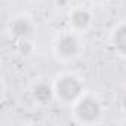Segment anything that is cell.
<instances>
[{"label": "cell", "mask_w": 126, "mask_h": 126, "mask_svg": "<svg viewBox=\"0 0 126 126\" xmlns=\"http://www.w3.org/2000/svg\"><path fill=\"white\" fill-rule=\"evenodd\" d=\"M80 113H82V116L85 114V116H96V113H98V108H96V104L94 102V101H83L82 104H80Z\"/></svg>", "instance_id": "obj_2"}, {"label": "cell", "mask_w": 126, "mask_h": 126, "mask_svg": "<svg viewBox=\"0 0 126 126\" xmlns=\"http://www.w3.org/2000/svg\"><path fill=\"white\" fill-rule=\"evenodd\" d=\"M59 47H61V50H64L65 47H68V52L71 55V53H74V49H76V40L73 37H65V39L61 40Z\"/></svg>", "instance_id": "obj_4"}, {"label": "cell", "mask_w": 126, "mask_h": 126, "mask_svg": "<svg viewBox=\"0 0 126 126\" xmlns=\"http://www.w3.org/2000/svg\"><path fill=\"white\" fill-rule=\"evenodd\" d=\"M11 28H12L14 33H15L16 36H19V37L27 36V33L30 31V25H28V22H27V21H22V19L15 21L14 25H11Z\"/></svg>", "instance_id": "obj_1"}, {"label": "cell", "mask_w": 126, "mask_h": 126, "mask_svg": "<svg viewBox=\"0 0 126 126\" xmlns=\"http://www.w3.org/2000/svg\"><path fill=\"white\" fill-rule=\"evenodd\" d=\"M88 21H89V15H88L86 12H83V11L76 12L74 16H73V22H74L77 27H83V25H86Z\"/></svg>", "instance_id": "obj_3"}, {"label": "cell", "mask_w": 126, "mask_h": 126, "mask_svg": "<svg viewBox=\"0 0 126 126\" xmlns=\"http://www.w3.org/2000/svg\"><path fill=\"white\" fill-rule=\"evenodd\" d=\"M117 46L123 50H126V27L120 28L119 30V34H117Z\"/></svg>", "instance_id": "obj_5"}]
</instances>
